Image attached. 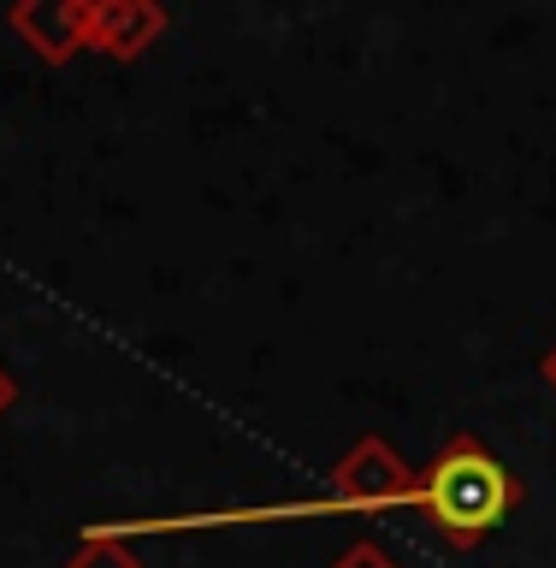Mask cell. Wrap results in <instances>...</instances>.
<instances>
[{
	"label": "cell",
	"mask_w": 556,
	"mask_h": 568,
	"mask_svg": "<svg viewBox=\"0 0 556 568\" xmlns=\"http://www.w3.org/2000/svg\"><path fill=\"white\" fill-rule=\"evenodd\" d=\"M65 568H142V557H137V545L124 539V532L95 527V532L78 539V550L65 557Z\"/></svg>",
	"instance_id": "5b68a950"
},
{
	"label": "cell",
	"mask_w": 556,
	"mask_h": 568,
	"mask_svg": "<svg viewBox=\"0 0 556 568\" xmlns=\"http://www.w3.org/2000/svg\"><path fill=\"white\" fill-rule=\"evenodd\" d=\"M539 379H545V385H550V390H556V344H550V349H545V362H539Z\"/></svg>",
	"instance_id": "ba28073f"
},
{
	"label": "cell",
	"mask_w": 556,
	"mask_h": 568,
	"mask_svg": "<svg viewBox=\"0 0 556 568\" xmlns=\"http://www.w3.org/2000/svg\"><path fill=\"white\" fill-rule=\"evenodd\" d=\"M12 408H18V379H12L7 367H0V420H7Z\"/></svg>",
	"instance_id": "52a82bcc"
},
{
	"label": "cell",
	"mask_w": 556,
	"mask_h": 568,
	"mask_svg": "<svg viewBox=\"0 0 556 568\" xmlns=\"http://www.w3.org/2000/svg\"><path fill=\"white\" fill-rule=\"evenodd\" d=\"M7 24L42 65H71L89 48V0H18Z\"/></svg>",
	"instance_id": "3957f363"
},
{
	"label": "cell",
	"mask_w": 556,
	"mask_h": 568,
	"mask_svg": "<svg viewBox=\"0 0 556 568\" xmlns=\"http://www.w3.org/2000/svg\"><path fill=\"white\" fill-rule=\"evenodd\" d=\"M326 568H403V562L391 557L385 545H373V539H355V545H344V550H337V557H332Z\"/></svg>",
	"instance_id": "8992f818"
},
{
	"label": "cell",
	"mask_w": 556,
	"mask_h": 568,
	"mask_svg": "<svg viewBox=\"0 0 556 568\" xmlns=\"http://www.w3.org/2000/svg\"><path fill=\"white\" fill-rule=\"evenodd\" d=\"M415 474L408 462L397 456V444L391 438H355L344 456L332 462L326 486L332 509H350V515H373V509H408V497H415Z\"/></svg>",
	"instance_id": "7a4b0ae2"
},
{
	"label": "cell",
	"mask_w": 556,
	"mask_h": 568,
	"mask_svg": "<svg viewBox=\"0 0 556 568\" xmlns=\"http://www.w3.org/2000/svg\"><path fill=\"white\" fill-rule=\"evenodd\" d=\"M408 509H421L451 550H479L522 509V479L479 433H451L438 456L415 474Z\"/></svg>",
	"instance_id": "6da1fadb"
},
{
	"label": "cell",
	"mask_w": 556,
	"mask_h": 568,
	"mask_svg": "<svg viewBox=\"0 0 556 568\" xmlns=\"http://www.w3.org/2000/svg\"><path fill=\"white\" fill-rule=\"evenodd\" d=\"M166 7H154V0H89V53L137 65L166 36Z\"/></svg>",
	"instance_id": "277c9868"
}]
</instances>
